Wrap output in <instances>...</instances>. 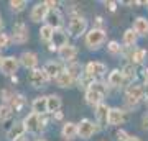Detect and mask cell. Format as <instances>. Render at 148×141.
I'll use <instances>...</instances> for the list:
<instances>
[{
  "label": "cell",
  "mask_w": 148,
  "mask_h": 141,
  "mask_svg": "<svg viewBox=\"0 0 148 141\" xmlns=\"http://www.w3.org/2000/svg\"><path fill=\"white\" fill-rule=\"evenodd\" d=\"M106 31L102 28H92L86 33V46L89 49H99L106 43Z\"/></svg>",
  "instance_id": "obj_1"
},
{
  "label": "cell",
  "mask_w": 148,
  "mask_h": 141,
  "mask_svg": "<svg viewBox=\"0 0 148 141\" xmlns=\"http://www.w3.org/2000/svg\"><path fill=\"white\" fill-rule=\"evenodd\" d=\"M145 97V87L140 84H130L125 89V102L128 105H138Z\"/></svg>",
  "instance_id": "obj_2"
},
{
  "label": "cell",
  "mask_w": 148,
  "mask_h": 141,
  "mask_svg": "<svg viewBox=\"0 0 148 141\" xmlns=\"http://www.w3.org/2000/svg\"><path fill=\"white\" fill-rule=\"evenodd\" d=\"M68 31L71 36L79 38L81 35H84L87 31V20L84 16H73L68 25Z\"/></svg>",
  "instance_id": "obj_3"
},
{
  "label": "cell",
  "mask_w": 148,
  "mask_h": 141,
  "mask_svg": "<svg viewBox=\"0 0 148 141\" xmlns=\"http://www.w3.org/2000/svg\"><path fill=\"white\" fill-rule=\"evenodd\" d=\"M97 131H99V128L89 118H84V120H81L77 123V136H79L81 140H89L90 136H94Z\"/></svg>",
  "instance_id": "obj_4"
},
{
  "label": "cell",
  "mask_w": 148,
  "mask_h": 141,
  "mask_svg": "<svg viewBox=\"0 0 148 141\" xmlns=\"http://www.w3.org/2000/svg\"><path fill=\"white\" fill-rule=\"evenodd\" d=\"M106 72H107V66L104 63H99V61H90V63L86 64V67H84V74L89 76L92 80L102 77Z\"/></svg>",
  "instance_id": "obj_5"
},
{
  "label": "cell",
  "mask_w": 148,
  "mask_h": 141,
  "mask_svg": "<svg viewBox=\"0 0 148 141\" xmlns=\"http://www.w3.org/2000/svg\"><path fill=\"white\" fill-rule=\"evenodd\" d=\"M28 28L27 25L23 23V21H18L13 25V35H12V41L15 43V44H23V43L28 41Z\"/></svg>",
  "instance_id": "obj_6"
},
{
  "label": "cell",
  "mask_w": 148,
  "mask_h": 141,
  "mask_svg": "<svg viewBox=\"0 0 148 141\" xmlns=\"http://www.w3.org/2000/svg\"><path fill=\"white\" fill-rule=\"evenodd\" d=\"M18 67H20V59L15 58V56H7L2 61L0 72L3 74V76H13V74H16Z\"/></svg>",
  "instance_id": "obj_7"
},
{
  "label": "cell",
  "mask_w": 148,
  "mask_h": 141,
  "mask_svg": "<svg viewBox=\"0 0 148 141\" xmlns=\"http://www.w3.org/2000/svg\"><path fill=\"white\" fill-rule=\"evenodd\" d=\"M48 80H49V79H48V76L45 74L43 69H33L32 72H30V76H28V82H30V85L35 87V89L45 87V84H46Z\"/></svg>",
  "instance_id": "obj_8"
},
{
  "label": "cell",
  "mask_w": 148,
  "mask_h": 141,
  "mask_svg": "<svg viewBox=\"0 0 148 141\" xmlns=\"http://www.w3.org/2000/svg\"><path fill=\"white\" fill-rule=\"evenodd\" d=\"M23 125L27 128L28 133H38V131L43 128L41 125V115H36V113H28L25 118H23Z\"/></svg>",
  "instance_id": "obj_9"
},
{
  "label": "cell",
  "mask_w": 148,
  "mask_h": 141,
  "mask_svg": "<svg viewBox=\"0 0 148 141\" xmlns=\"http://www.w3.org/2000/svg\"><path fill=\"white\" fill-rule=\"evenodd\" d=\"M48 12H49V8H48L46 2L36 3V5L32 8V12H30V20H32L33 23H40V21H45V20H46Z\"/></svg>",
  "instance_id": "obj_10"
},
{
  "label": "cell",
  "mask_w": 148,
  "mask_h": 141,
  "mask_svg": "<svg viewBox=\"0 0 148 141\" xmlns=\"http://www.w3.org/2000/svg\"><path fill=\"white\" fill-rule=\"evenodd\" d=\"M20 64L23 66L25 69H28V71H33V69H38V56H36V52H33V51H25V52H21V56L20 58Z\"/></svg>",
  "instance_id": "obj_11"
},
{
  "label": "cell",
  "mask_w": 148,
  "mask_h": 141,
  "mask_svg": "<svg viewBox=\"0 0 148 141\" xmlns=\"http://www.w3.org/2000/svg\"><path fill=\"white\" fill-rule=\"evenodd\" d=\"M66 44H69L68 43V35L59 28V30L54 31L53 41H51V44H49V51H59V49H61L63 46H66Z\"/></svg>",
  "instance_id": "obj_12"
},
{
  "label": "cell",
  "mask_w": 148,
  "mask_h": 141,
  "mask_svg": "<svg viewBox=\"0 0 148 141\" xmlns=\"http://www.w3.org/2000/svg\"><path fill=\"white\" fill-rule=\"evenodd\" d=\"M125 121H127V113H125L123 110L117 108V107L110 108V112H109V125L119 126V125H122V123H125Z\"/></svg>",
  "instance_id": "obj_13"
},
{
  "label": "cell",
  "mask_w": 148,
  "mask_h": 141,
  "mask_svg": "<svg viewBox=\"0 0 148 141\" xmlns=\"http://www.w3.org/2000/svg\"><path fill=\"white\" fill-rule=\"evenodd\" d=\"M43 71H45V74L48 76V79H54V80H56V79L61 76V72H63L64 69L58 61H49V63H46L43 66Z\"/></svg>",
  "instance_id": "obj_14"
},
{
  "label": "cell",
  "mask_w": 148,
  "mask_h": 141,
  "mask_svg": "<svg viewBox=\"0 0 148 141\" xmlns=\"http://www.w3.org/2000/svg\"><path fill=\"white\" fill-rule=\"evenodd\" d=\"M109 112H110V107L104 102L95 107V118H97V123L101 126L109 125Z\"/></svg>",
  "instance_id": "obj_15"
},
{
  "label": "cell",
  "mask_w": 148,
  "mask_h": 141,
  "mask_svg": "<svg viewBox=\"0 0 148 141\" xmlns=\"http://www.w3.org/2000/svg\"><path fill=\"white\" fill-rule=\"evenodd\" d=\"M25 133H27V128L23 125V121H16V123H13V125L8 128L7 138L10 141H15V140H18V138H21V136H25Z\"/></svg>",
  "instance_id": "obj_16"
},
{
  "label": "cell",
  "mask_w": 148,
  "mask_h": 141,
  "mask_svg": "<svg viewBox=\"0 0 148 141\" xmlns=\"http://www.w3.org/2000/svg\"><path fill=\"white\" fill-rule=\"evenodd\" d=\"M45 21H46V25L53 26L54 30H59L61 25H63V13L59 12V8H58V10H49Z\"/></svg>",
  "instance_id": "obj_17"
},
{
  "label": "cell",
  "mask_w": 148,
  "mask_h": 141,
  "mask_svg": "<svg viewBox=\"0 0 148 141\" xmlns=\"http://www.w3.org/2000/svg\"><path fill=\"white\" fill-rule=\"evenodd\" d=\"M32 112L36 115H46L48 113V97H36L32 102Z\"/></svg>",
  "instance_id": "obj_18"
},
{
  "label": "cell",
  "mask_w": 148,
  "mask_h": 141,
  "mask_svg": "<svg viewBox=\"0 0 148 141\" xmlns=\"http://www.w3.org/2000/svg\"><path fill=\"white\" fill-rule=\"evenodd\" d=\"M58 54L59 58L63 61H66V63H74V59L77 56V48L73 46V44H66V46H63L58 51Z\"/></svg>",
  "instance_id": "obj_19"
},
{
  "label": "cell",
  "mask_w": 148,
  "mask_h": 141,
  "mask_svg": "<svg viewBox=\"0 0 148 141\" xmlns=\"http://www.w3.org/2000/svg\"><path fill=\"white\" fill-rule=\"evenodd\" d=\"M61 136L64 138V141H73L74 138H77V125L73 121L64 123L61 128Z\"/></svg>",
  "instance_id": "obj_20"
},
{
  "label": "cell",
  "mask_w": 148,
  "mask_h": 141,
  "mask_svg": "<svg viewBox=\"0 0 148 141\" xmlns=\"http://www.w3.org/2000/svg\"><path fill=\"white\" fill-rule=\"evenodd\" d=\"M127 58L130 59L132 64H142L147 59V49H143V48H133L132 51L128 52Z\"/></svg>",
  "instance_id": "obj_21"
},
{
  "label": "cell",
  "mask_w": 148,
  "mask_h": 141,
  "mask_svg": "<svg viewBox=\"0 0 148 141\" xmlns=\"http://www.w3.org/2000/svg\"><path fill=\"white\" fill-rule=\"evenodd\" d=\"M106 95H102L101 92H97L94 89H87L86 90V102L90 105V107H97V105L102 104V99Z\"/></svg>",
  "instance_id": "obj_22"
},
{
  "label": "cell",
  "mask_w": 148,
  "mask_h": 141,
  "mask_svg": "<svg viewBox=\"0 0 148 141\" xmlns=\"http://www.w3.org/2000/svg\"><path fill=\"white\" fill-rule=\"evenodd\" d=\"M107 82H109V85L110 87H120V85H123V82H125V79H123V74H122L120 69H114L110 74H109V77H107Z\"/></svg>",
  "instance_id": "obj_23"
},
{
  "label": "cell",
  "mask_w": 148,
  "mask_h": 141,
  "mask_svg": "<svg viewBox=\"0 0 148 141\" xmlns=\"http://www.w3.org/2000/svg\"><path fill=\"white\" fill-rule=\"evenodd\" d=\"M137 41H138L137 31H135L133 28H128V30H125V33H123V40H122L123 46L128 48V49H132V48L137 44Z\"/></svg>",
  "instance_id": "obj_24"
},
{
  "label": "cell",
  "mask_w": 148,
  "mask_h": 141,
  "mask_svg": "<svg viewBox=\"0 0 148 141\" xmlns=\"http://www.w3.org/2000/svg\"><path fill=\"white\" fill-rule=\"evenodd\" d=\"M132 28L137 31L138 36H148V20L145 16H138L137 20L133 21Z\"/></svg>",
  "instance_id": "obj_25"
},
{
  "label": "cell",
  "mask_w": 148,
  "mask_h": 141,
  "mask_svg": "<svg viewBox=\"0 0 148 141\" xmlns=\"http://www.w3.org/2000/svg\"><path fill=\"white\" fill-rule=\"evenodd\" d=\"M61 105H63V100H61L59 95H56V94L48 95V113L54 115L56 112H59Z\"/></svg>",
  "instance_id": "obj_26"
},
{
  "label": "cell",
  "mask_w": 148,
  "mask_h": 141,
  "mask_svg": "<svg viewBox=\"0 0 148 141\" xmlns=\"http://www.w3.org/2000/svg\"><path fill=\"white\" fill-rule=\"evenodd\" d=\"M74 82H76V79L68 72V71H63L61 76L56 79V84H58V87H63V89H68V87H73Z\"/></svg>",
  "instance_id": "obj_27"
},
{
  "label": "cell",
  "mask_w": 148,
  "mask_h": 141,
  "mask_svg": "<svg viewBox=\"0 0 148 141\" xmlns=\"http://www.w3.org/2000/svg\"><path fill=\"white\" fill-rule=\"evenodd\" d=\"M54 31H56V30H54L53 26H49V25L45 23V25L40 28V40H41L43 43H51L53 41V36H54Z\"/></svg>",
  "instance_id": "obj_28"
},
{
  "label": "cell",
  "mask_w": 148,
  "mask_h": 141,
  "mask_svg": "<svg viewBox=\"0 0 148 141\" xmlns=\"http://www.w3.org/2000/svg\"><path fill=\"white\" fill-rule=\"evenodd\" d=\"M120 71H122V74H123L125 82H132V80H135V77H137V69H135V64H132V63H127Z\"/></svg>",
  "instance_id": "obj_29"
},
{
  "label": "cell",
  "mask_w": 148,
  "mask_h": 141,
  "mask_svg": "<svg viewBox=\"0 0 148 141\" xmlns=\"http://www.w3.org/2000/svg\"><path fill=\"white\" fill-rule=\"evenodd\" d=\"M12 116H13V108H12V105H8V104L0 105V123L8 121Z\"/></svg>",
  "instance_id": "obj_30"
},
{
  "label": "cell",
  "mask_w": 148,
  "mask_h": 141,
  "mask_svg": "<svg viewBox=\"0 0 148 141\" xmlns=\"http://www.w3.org/2000/svg\"><path fill=\"white\" fill-rule=\"evenodd\" d=\"M66 71H68L74 79H81L82 76H84V74H82V66H81L79 63H69L68 67H66Z\"/></svg>",
  "instance_id": "obj_31"
},
{
  "label": "cell",
  "mask_w": 148,
  "mask_h": 141,
  "mask_svg": "<svg viewBox=\"0 0 148 141\" xmlns=\"http://www.w3.org/2000/svg\"><path fill=\"white\" fill-rule=\"evenodd\" d=\"M107 51L110 52V54H114V56H117V54H122L123 48L120 46V43H117V41H110L109 44H107Z\"/></svg>",
  "instance_id": "obj_32"
},
{
  "label": "cell",
  "mask_w": 148,
  "mask_h": 141,
  "mask_svg": "<svg viewBox=\"0 0 148 141\" xmlns=\"http://www.w3.org/2000/svg\"><path fill=\"white\" fill-rule=\"evenodd\" d=\"M27 0H12L10 2V8L13 12H21L25 10V7H27Z\"/></svg>",
  "instance_id": "obj_33"
},
{
  "label": "cell",
  "mask_w": 148,
  "mask_h": 141,
  "mask_svg": "<svg viewBox=\"0 0 148 141\" xmlns=\"http://www.w3.org/2000/svg\"><path fill=\"white\" fill-rule=\"evenodd\" d=\"M128 138H130V135H128L125 130H122L120 128V130L115 131V141H127Z\"/></svg>",
  "instance_id": "obj_34"
},
{
  "label": "cell",
  "mask_w": 148,
  "mask_h": 141,
  "mask_svg": "<svg viewBox=\"0 0 148 141\" xmlns=\"http://www.w3.org/2000/svg\"><path fill=\"white\" fill-rule=\"evenodd\" d=\"M10 43V36L7 33H0V49H5Z\"/></svg>",
  "instance_id": "obj_35"
},
{
  "label": "cell",
  "mask_w": 148,
  "mask_h": 141,
  "mask_svg": "<svg viewBox=\"0 0 148 141\" xmlns=\"http://www.w3.org/2000/svg\"><path fill=\"white\" fill-rule=\"evenodd\" d=\"M46 5L49 10H58V5H59V2H53V0H46Z\"/></svg>",
  "instance_id": "obj_36"
},
{
  "label": "cell",
  "mask_w": 148,
  "mask_h": 141,
  "mask_svg": "<svg viewBox=\"0 0 148 141\" xmlns=\"http://www.w3.org/2000/svg\"><path fill=\"white\" fill-rule=\"evenodd\" d=\"M106 5L109 7V10H110V12H115L117 10V3H115V2H106Z\"/></svg>",
  "instance_id": "obj_37"
},
{
  "label": "cell",
  "mask_w": 148,
  "mask_h": 141,
  "mask_svg": "<svg viewBox=\"0 0 148 141\" xmlns=\"http://www.w3.org/2000/svg\"><path fill=\"white\" fill-rule=\"evenodd\" d=\"M142 126H143V130H148V115L143 116V120H142Z\"/></svg>",
  "instance_id": "obj_38"
},
{
  "label": "cell",
  "mask_w": 148,
  "mask_h": 141,
  "mask_svg": "<svg viewBox=\"0 0 148 141\" xmlns=\"http://www.w3.org/2000/svg\"><path fill=\"white\" fill-rule=\"evenodd\" d=\"M143 79H145V85L148 84V67L143 71Z\"/></svg>",
  "instance_id": "obj_39"
},
{
  "label": "cell",
  "mask_w": 148,
  "mask_h": 141,
  "mask_svg": "<svg viewBox=\"0 0 148 141\" xmlns=\"http://www.w3.org/2000/svg\"><path fill=\"white\" fill-rule=\"evenodd\" d=\"M53 116H54V120H61V118H63V113H61V112H56Z\"/></svg>",
  "instance_id": "obj_40"
},
{
  "label": "cell",
  "mask_w": 148,
  "mask_h": 141,
  "mask_svg": "<svg viewBox=\"0 0 148 141\" xmlns=\"http://www.w3.org/2000/svg\"><path fill=\"white\" fill-rule=\"evenodd\" d=\"M127 141H142V140H140L138 136H130V138H128Z\"/></svg>",
  "instance_id": "obj_41"
},
{
  "label": "cell",
  "mask_w": 148,
  "mask_h": 141,
  "mask_svg": "<svg viewBox=\"0 0 148 141\" xmlns=\"http://www.w3.org/2000/svg\"><path fill=\"white\" fill-rule=\"evenodd\" d=\"M15 141H30V140H28L27 136H21V138H18V140H15Z\"/></svg>",
  "instance_id": "obj_42"
},
{
  "label": "cell",
  "mask_w": 148,
  "mask_h": 141,
  "mask_svg": "<svg viewBox=\"0 0 148 141\" xmlns=\"http://www.w3.org/2000/svg\"><path fill=\"white\" fill-rule=\"evenodd\" d=\"M145 99H147V102H148V84H147V87H145Z\"/></svg>",
  "instance_id": "obj_43"
},
{
  "label": "cell",
  "mask_w": 148,
  "mask_h": 141,
  "mask_svg": "<svg viewBox=\"0 0 148 141\" xmlns=\"http://www.w3.org/2000/svg\"><path fill=\"white\" fill-rule=\"evenodd\" d=\"M2 28H3V21H2V16H0V31H2Z\"/></svg>",
  "instance_id": "obj_44"
},
{
  "label": "cell",
  "mask_w": 148,
  "mask_h": 141,
  "mask_svg": "<svg viewBox=\"0 0 148 141\" xmlns=\"http://www.w3.org/2000/svg\"><path fill=\"white\" fill-rule=\"evenodd\" d=\"M36 141H46V140H43V138H38V140Z\"/></svg>",
  "instance_id": "obj_45"
},
{
  "label": "cell",
  "mask_w": 148,
  "mask_h": 141,
  "mask_svg": "<svg viewBox=\"0 0 148 141\" xmlns=\"http://www.w3.org/2000/svg\"><path fill=\"white\" fill-rule=\"evenodd\" d=\"M2 61H3V58H2V56H0V66H2Z\"/></svg>",
  "instance_id": "obj_46"
}]
</instances>
